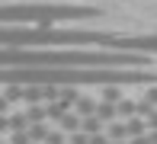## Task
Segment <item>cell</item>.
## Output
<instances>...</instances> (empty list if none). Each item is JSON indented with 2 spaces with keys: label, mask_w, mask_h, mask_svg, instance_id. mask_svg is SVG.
Returning a JSON list of instances; mask_svg holds the SVG:
<instances>
[{
  "label": "cell",
  "mask_w": 157,
  "mask_h": 144,
  "mask_svg": "<svg viewBox=\"0 0 157 144\" xmlns=\"http://www.w3.org/2000/svg\"><path fill=\"white\" fill-rule=\"evenodd\" d=\"M61 128H64V131H77V128H80V119H77V115H64Z\"/></svg>",
  "instance_id": "277c9868"
},
{
  "label": "cell",
  "mask_w": 157,
  "mask_h": 144,
  "mask_svg": "<svg viewBox=\"0 0 157 144\" xmlns=\"http://www.w3.org/2000/svg\"><path fill=\"white\" fill-rule=\"evenodd\" d=\"M6 128H10V119H3V115H0V131H6Z\"/></svg>",
  "instance_id": "5b68a950"
},
{
  "label": "cell",
  "mask_w": 157,
  "mask_h": 144,
  "mask_svg": "<svg viewBox=\"0 0 157 144\" xmlns=\"http://www.w3.org/2000/svg\"><path fill=\"white\" fill-rule=\"evenodd\" d=\"M112 48L122 51H138V55H157V32L151 35H125V39H112Z\"/></svg>",
  "instance_id": "3957f363"
},
{
  "label": "cell",
  "mask_w": 157,
  "mask_h": 144,
  "mask_svg": "<svg viewBox=\"0 0 157 144\" xmlns=\"http://www.w3.org/2000/svg\"><path fill=\"white\" fill-rule=\"evenodd\" d=\"M112 32L67 26H0V48H71V45H109Z\"/></svg>",
  "instance_id": "6da1fadb"
},
{
  "label": "cell",
  "mask_w": 157,
  "mask_h": 144,
  "mask_svg": "<svg viewBox=\"0 0 157 144\" xmlns=\"http://www.w3.org/2000/svg\"><path fill=\"white\" fill-rule=\"evenodd\" d=\"M96 6L74 3H6L0 6V26H55L74 19H96Z\"/></svg>",
  "instance_id": "7a4b0ae2"
}]
</instances>
